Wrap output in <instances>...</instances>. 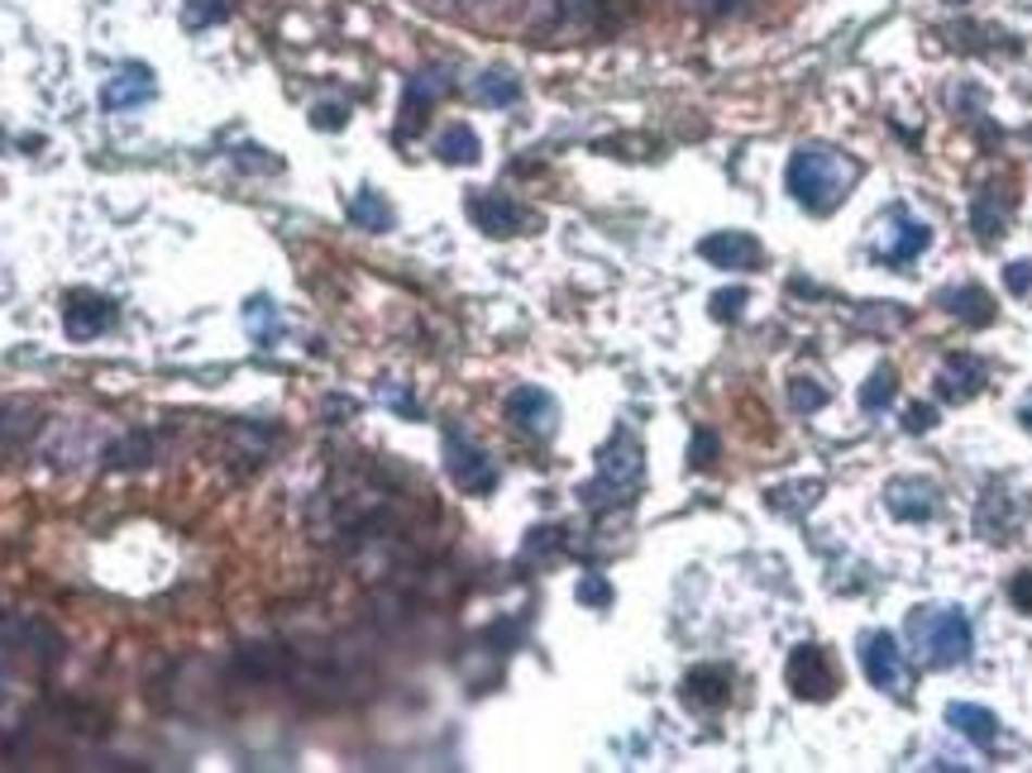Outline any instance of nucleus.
Returning a JSON list of instances; mask_svg holds the SVG:
<instances>
[{
    "mask_svg": "<svg viewBox=\"0 0 1032 773\" xmlns=\"http://www.w3.org/2000/svg\"><path fill=\"white\" fill-rule=\"evenodd\" d=\"M239 673L244 679H282L287 673V649L278 645H249V649H239Z\"/></svg>",
    "mask_w": 1032,
    "mask_h": 773,
    "instance_id": "23",
    "label": "nucleus"
},
{
    "mask_svg": "<svg viewBox=\"0 0 1032 773\" xmlns=\"http://www.w3.org/2000/svg\"><path fill=\"white\" fill-rule=\"evenodd\" d=\"M29 430H34V410H24V406H0V449L20 444Z\"/></svg>",
    "mask_w": 1032,
    "mask_h": 773,
    "instance_id": "28",
    "label": "nucleus"
},
{
    "mask_svg": "<svg viewBox=\"0 0 1032 773\" xmlns=\"http://www.w3.org/2000/svg\"><path fill=\"white\" fill-rule=\"evenodd\" d=\"M884 506L898 516V521H908V525H922V521H932L937 516V487H932L928 478H894L890 487H884Z\"/></svg>",
    "mask_w": 1032,
    "mask_h": 773,
    "instance_id": "12",
    "label": "nucleus"
},
{
    "mask_svg": "<svg viewBox=\"0 0 1032 773\" xmlns=\"http://www.w3.org/2000/svg\"><path fill=\"white\" fill-rule=\"evenodd\" d=\"M784 182H789V197L808 215H832L846 201L851 182H856V163H846L827 143H803L784 167Z\"/></svg>",
    "mask_w": 1032,
    "mask_h": 773,
    "instance_id": "1",
    "label": "nucleus"
},
{
    "mask_svg": "<svg viewBox=\"0 0 1032 773\" xmlns=\"http://www.w3.org/2000/svg\"><path fill=\"white\" fill-rule=\"evenodd\" d=\"M574 597H579L583 607L603 611V607H612V597H617V592H612V583H607L603 573H579V587H574Z\"/></svg>",
    "mask_w": 1032,
    "mask_h": 773,
    "instance_id": "29",
    "label": "nucleus"
},
{
    "mask_svg": "<svg viewBox=\"0 0 1032 773\" xmlns=\"http://www.w3.org/2000/svg\"><path fill=\"white\" fill-rule=\"evenodd\" d=\"M311 125H316V129H344V125H350V105L320 101L316 111H311Z\"/></svg>",
    "mask_w": 1032,
    "mask_h": 773,
    "instance_id": "32",
    "label": "nucleus"
},
{
    "mask_svg": "<svg viewBox=\"0 0 1032 773\" xmlns=\"http://www.w3.org/2000/svg\"><path fill=\"white\" fill-rule=\"evenodd\" d=\"M784 679H789V687H794V697H803V702H827V697L836 693V669H832V659H827L822 645H798L794 655H789Z\"/></svg>",
    "mask_w": 1032,
    "mask_h": 773,
    "instance_id": "6",
    "label": "nucleus"
},
{
    "mask_svg": "<svg viewBox=\"0 0 1032 773\" xmlns=\"http://www.w3.org/2000/svg\"><path fill=\"white\" fill-rule=\"evenodd\" d=\"M1004 287H1009L1014 296H1028V292H1032V263H1028V258L1009 263V268H1004Z\"/></svg>",
    "mask_w": 1032,
    "mask_h": 773,
    "instance_id": "35",
    "label": "nucleus"
},
{
    "mask_svg": "<svg viewBox=\"0 0 1032 773\" xmlns=\"http://www.w3.org/2000/svg\"><path fill=\"white\" fill-rule=\"evenodd\" d=\"M789 406H794L798 416H813V410L827 406V386L818 378H794L789 382Z\"/></svg>",
    "mask_w": 1032,
    "mask_h": 773,
    "instance_id": "27",
    "label": "nucleus"
},
{
    "mask_svg": "<svg viewBox=\"0 0 1032 773\" xmlns=\"http://www.w3.org/2000/svg\"><path fill=\"white\" fill-rule=\"evenodd\" d=\"M727 697H731V673L727 669H693L689 679H683V702L699 707V711L727 707Z\"/></svg>",
    "mask_w": 1032,
    "mask_h": 773,
    "instance_id": "19",
    "label": "nucleus"
},
{
    "mask_svg": "<svg viewBox=\"0 0 1032 773\" xmlns=\"http://www.w3.org/2000/svg\"><path fill=\"white\" fill-rule=\"evenodd\" d=\"M942 311L946 316H956L961 325H970V330H985V325L994 320V296L985 292V287H952V292H942Z\"/></svg>",
    "mask_w": 1032,
    "mask_h": 773,
    "instance_id": "18",
    "label": "nucleus"
},
{
    "mask_svg": "<svg viewBox=\"0 0 1032 773\" xmlns=\"http://www.w3.org/2000/svg\"><path fill=\"white\" fill-rule=\"evenodd\" d=\"M1014 215V197L1004 187H985L976 191V201H970V229H976L980 239H999L1004 225H1009Z\"/></svg>",
    "mask_w": 1032,
    "mask_h": 773,
    "instance_id": "17",
    "label": "nucleus"
},
{
    "mask_svg": "<svg viewBox=\"0 0 1032 773\" xmlns=\"http://www.w3.org/2000/svg\"><path fill=\"white\" fill-rule=\"evenodd\" d=\"M908 639L928 669H956L976 649V631L961 607H918L908 616Z\"/></svg>",
    "mask_w": 1032,
    "mask_h": 773,
    "instance_id": "2",
    "label": "nucleus"
},
{
    "mask_svg": "<svg viewBox=\"0 0 1032 773\" xmlns=\"http://www.w3.org/2000/svg\"><path fill=\"white\" fill-rule=\"evenodd\" d=\"M641 478H645V449H641V440H635L627 426H617V430H612V440L603 444V449H597V482H588L579 497H583L588 506L631 502V492L641 487Z\"/></svg>",
    "mask_w": 1032,
    "mask_h": 773,
    "instance_id": "3",
    "label": "nucleus"
},
{
    "mask_svg": "<svg viewBox=\"0 0 1032 773\" xmlns=\"http://www.w3.org/2000/svg\"><path fill=\"white\" fill-rule=\"evenodd\" d=\"M445 468H450V482L460 492H469V497H488V492L498 487V464L488 458L469 434L450 430L445 434Z\"/></svg>",
    "mask_w": 1032,
    "mask_h": 773,
    "instance_id": "4",
    "label": "nucleus"
},
{
    "mask_svg": "<svg viewBox=\"0 0 1032 773\" xmlns=\"http://www.w3.org/2000/svg\"><path fill=\"white\" fill-rule=\"evenodd\" d=\"M1009 601L1023 616H1032V569H1023V573H1014L1009 578Z\"/></svg>",
    "mask_w": 1032,
    "mask_h": 773,
    "instance_id": "36",
    "label": "nucleus"
},
{
    "mask_svg": "<svg viewBox=\"0 0 1032 773\" xmlns=\"http://www.w3.org/2000/svg\"><path fill=\"white\" fill-rule=\"evenodd\" d=\"M244 325H249V334L263 344V349H273V340L282 334V320H278V306H273L268 296H254L249 301V311H244Z\"/></svg>",
    "mask_w": 1032,
    "mask_h": 773,
    "instance_id": "24",
    "label": "nucleus"
},
{
    "mask_svg": "<svg viewBox=\"0 0 1032 773\" xmlns=\"http://www.w3.org/2000/svg\"><path fill=\"white\" fill-rule=\"evenodd\" d=\"M235 163H239V167H249V173H254V167H259V173H278V167H282V159H273L268 149H254V143L235 149Z\"/></svg>",
    "mask_w": 1032,
    "mask_h": 773,
    "instance_id": "34",
    "label": "nucleus"
},
{
    "mask_svg": "<svg viewBox=\"0 0 1032 773\" xmlns=\"http://www.w3.org/2000/svg\"><path fill=\"white\" fill-rule=\"evenodd\" d=\"M746 301H751V296H746V287H731V292H717V296H713V316H717V320H737L741 311H746Z\"/></svg>",
    "mask_w": 1032,
    "mask_h": 773,
    "instance_id": "33",
    "label": "nucleus"
},
{
    "mask_svg": "<svg viewBox=\"0 0 1032 773\" xmlns=\"http://www.w3.org/2000/svg\"><path fill=\"white\" fill-rule=\"evenodd\" d=\"M932 244V225L928 220H908L904 215V205L894 211V229L884 235V244H880V253H884V263H894V268H904V263H914L922 249Z\"/></svg>",
    "mask_w": 1032,
    "mask_h": 773,
    "instance_id": "14",
    "label": "nucleus"
},
{
    "mask_svg": "<svg viewBox=\"0 0 1032 773\" xmlns=\"http://www.w3.org/2000/svg\"><path fill=\"white\" fill-rule=\"evenodd\" d=\"M149 454H153V440L143 430H129L119 444H111L105 449V468H139V464H149Z\"/></svg>",
    "mask_w": 1032,
    "mask_h": 773,
    "instance_id": "26",
    "label": "nucleus"
},
{
    "mask_svg": "<svg viewBox=\"0 0 1032 773\" xmlns=\"http://www.w3.org/2000/svg\"><path fill=\"white\" fill-rule=\"evenodd\" d=\"M350 220L358 229H368V235H388L392 225H398V211L388 205V197L374 187H364V191H354L350 197Z\"/></svg>",
    "mask_w": 1032,
    "mask_h": 773,
    "instance_id": "20",
    "label": "nucleus"
},
{
    "mask_svg": "<svg viewBox=\"0 0 1032 773\" xmlns=\"http://www.w3.org/2000/svg\"><path fill=\"white\" fill-rule=\"evenodd\" d=\"M894 396H898V372L884 364V368H874L870 372V382L860 386V410H884V406H894Z\"/></svg>",
    "mask_w": 1032,
    "mask_h": 773,
    "instance_id": "25",
    "label": "nucleus"
},
{
    "mask_svg": "<svg viewBox=\"0 0 1032 773\" xmlns=\"http://www.w3.org/2000/svg\"><path fill=\"white\" fill-rule=\"evenodd\" d=\"M932 426H937V410H932V406L918 402V406L904 410V430H908V434H922V430H932Z\"/></svg>",
    "mask_w": 1032,
    "mask_h": 773,
    "instance_id": "37",
    "label": "nucleus"
},
{
    "mask_svg": "<svg viewBox=\"0 0 1032 773\" xmlns=\"http://www.w3.org/2000/svg\"><path fill=\"white\" fill-rule=\"evenodd\" d=\"M159 96V81H153V72L143 67V63H129V67H119L115 77H105V87H101V111H135V105L143 101H153Z\"/></svg>",
    "mask_w": 1032,
    "mask_h": 773,
    "instance_id": "11",
    "label": "nucleus"
},
{
    "mask_svg": "<svg viewBox=\"0 0 1032 773\" xmlns=\"http://www.w3.org/2000/svg\"><path fill=\"white\" fill-rule=\"evenodd\" d=\"M717 454H722V440H717L713 430H693V440H689V468H713Z\"/></svg>",
    "mask_w": 1032,
    "mask_h": 773,
    "instance_id": "30",
    "label": "nucleus"
},
{
    "mask_svg": "<svg viewBox=\"0 0 1032 773\" xmlns=\"http://www.w3.org/2000/svg\"><path fill=\"white\" fill-rule=\"evenodd\" d=\"M860 669H866L870 687H880V693H890V697L908 693V663H904V649H898V639L890 631L860 635Z\"/></svg>",
    "mask_w": 1032,
    "mask_h": 773,
    "instance_id": "5",
    "label": "nucleus"
},
{
    "mask_svg": "<svg viewBox=\"0 0 1032 773\" xmlns=\"http://www.w3.org/2000/svg\"><path fill=\"white\" fill-rule=\"evenodd\" d=\"M507 420L516 430L536 434V440H550L559 430V402L545 392V386H512L507 392Z\"/></svg>",
    "mask_w": 1032,
    "mask_h": 773,
    "instance_id": "7",
    "label": "nucleus"
},
{
    "mask_svg": "<svg viewBox=\"0 0 1032 773\" xmlns=\"http://www.w3.org/2000/svg\"><path fill=\"white\" fill-rule=\"evenodd\" d=\"M450 87H454L450 67H426V72H416V77L406 81V96H402V135H406V129L416 135V129L426 125L430 105H436Z\"/></svg>",
    "mask_w": 1032,
    "mask_h": 773,
    "instance_id": "10",
    "label": "nucleus"
},
{
    "mask_svg": "<svg viewBox=\"0 0 1032 773\" xmlns=\"http://www.w3.org/2000/svg\"><path fill=\"white\" fill-rule=\"evenodd\" d=\"M115 320H119L115 301L101 296V292H72L67 306H63V330H67V340H77V344H87V340H96V334H105Z\"/></svg>",
    "mask_w": 1032,
    "mask_h": 773,
    "instance_id": "8",
    "label": "nucleus"
},
{
    "mask_svg": "<svg viewBox=\"0 0 1032 773\" xmlns=\"http://www.w3.org/2000/svg\"><path fill=\"white\" fill-rule=\"evenodd\" d=\"M946 726L961 731L970 745H980V750H994V745H999V717H994L990 707L952 702V707H946Z\"/></svg>",
    "mask_w": 1032,
    "mask_h": 773,
    "instance_id": "16",
    "label": "nucleus"
},
{
    "mask_svg": "<svg viewBox=\"0 0 1032 773\" xmlns=\"http://www.w3.org/2000/svg\"><path fill=\"white\" fill-rule=\"evenodd\" d=\"M469 220L483 229V235L507 239V235H521L526 211L512 197H502V191H474V197H469Z\"/></svg>",
    "mask_w": 1032,
    "mask_h": 773,
    "instance_id": "13",
    "label": "nucleus"
},
{
    "mask_svg": "<svg viewBox=\"0 0 1032 773\" xmlns=\"http://www.w3.org/2000/svg\"><path fill=\"white\" fill-rule=\"evenodd\" d=\"M225 15H230L225 0H197V5H187V29H206L211 20H225Z\"/></svg>",
    "mask_w": 1032,
    "mask_h": 773,
    "instance_id": "31",
    "label": "nucleus"
},
{
    "mask_svg": "<svg viewBox=\"0 0 1032 773\" xmlns=\"http://www.w3.org/2000/svg\"><path fill=\"white\" fill-rule=\"evenodd\" d=\"M436 159L440 163H454V167H469L483 159V143H478V135L469 125H450L445 135L436 139Z\"/></svg>",
    "mask_w": 1032,
    "mask_h": 773,
    "instance_id": "21",
    "label": "nucleus"
},
{
    "mask_svg": "<svg viewBox=\"0 0 1032 773\" xmlns=\"http://www.w3.org/2000/svg\"><path fill=\"white\" fill-rule=\"evenodd\" d=\"M1023 426H1028V430H1032V406H1028V410H1023Z\"/></svg>",
    "mask_w": 1032,
    "mask_h": 773,
    "instance_id": "38",
    "label": "nucleus"
},
{
    "mask_svg": "<svg viewBox=\"0 0 1032 773\" xmlns=\"http://www.w3.org/2000/svg\"><path fill=\"white\" fill-rule=\"evenodd\" d=\"M699 253L713 268H727V273H755L765 258L760 239L746 235V229H717V235H707L699 244Z\"/></svg>",
    "mask_w": 1032,
    "mask_h": 773,
    "instance_id": "9",
    "label": "nucleus"
},
{
    "mask_svg": "<svg viewBox=\"0 0 1032 773\" xmlns=\"http://www.w3.org/2000/svg\"><path fill=\"white\" fill-rule=\"evenodd\" d=\"M474 96H478L483 105H493V111H502V105H516V101H521V81H516L507 67H488L483 77L474 81Z\"/></svg>",
    "mask_w": 1032,
    "mask_h": 773,
    "instance_id": "22",
    "label": "nucleus"
},
{
    "mask_svg": "<svg viewBox=\"0 0 1032 773\" xmlns=\"http://www.w3.org/2000/svg\"><path fill=\"white\" fill-rule=\"evenodd\" d=\"M980 386H985V364L976 354H952L937 372V392L946 402H970Z\"/></svg>",
    "mask_w": 1032,
    "mask_h": 773,
    "instance_id": "15",
    "label": "nucleus"
}]
</instances>
